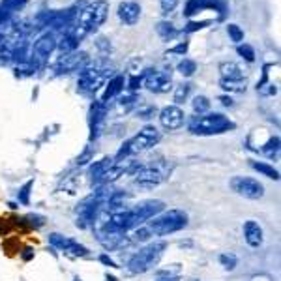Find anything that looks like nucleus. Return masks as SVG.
Here are the masks:
<instances>
[{"label":"nucleus","mask_w":281,"mask_h":281,"mask_svg":"<svg viewBox=\"0 0 281 281\" xmlns=\"http://www.w3.org/2000/svg\"><path fill=\"white\" fill-rule=\"evenodd\" d=\"M56 36L53 34V32H45V34H42L38 40H36V43H34V56L36 58H40V60H43V58H47V56L51 55L53 51L56 49Z\"/></svg>","instance_id":"nucleus-13"},{"label":"nucleus","mask_w":281,"mask_h":281,"mask_svg":"<svg viewBox=\"0 0 281 281\" xmlns=\"http://www.w3.org/2000/svg\"><path fill=\"white\" fill-rule=\"evenodd\" d=\"M23 4H25V0H4L2 8H4V12H14L17 8H21Z\"/></svg>","instance_id":"nucleus-32"},{"label":"nucleus","mask_w":281,"mask_h":281,"mask_svg":"<svg viewBox=\"0 0 281 281\" xmlns=\"http://www.w3.org/2000/svg\"><path fill=\"white\" fill-rule=\"evenodd\" d=\"M96 45H98V49H101L103 53H109V51H111V45H109V42H107V40H103V38H101V40H98V43H96Z\"/></svg>","instance_id":"nucleus-36"},{"label":"nucleus","mask_w":281,"mask_h":281,"mask_svg":"<svg viewBox=\"0 0 281 281\" xmlns=\"http://www.w3.org/2000/svg\"><path fill=\"white\" fill-rule=\"evenodd\" d=\"M184 120H186V114L178 105H167L159 112V124L169 131L180 129L184 126Z\"/></svg>","instance_id":"nucleus-11"},{"label":"nucleus","mask_w":281,"mask_h":281,"mask_svg":"<svg viewBox=\"0 0 281 281\" xmlns=\"http://www.w3.org/2000/svg\"><path fill=\"white\" fill-rule=\"evenodd\" d=\"M105 77H107V70L105 68H98V66H94V68H83L77 86H79V90L83 94H92V92H96L99 86L103 84Z\"/></svg>","instance_id":"nucleus-8"},{"label":"nucleus","mask_w":281,"mask_h":281,"mask_svg":"<svg viewBox=\"0 0 281 281\" xmlns=\"http://www.w3.org/2000/svg\"><path fill=\"white\" fill-rule=\"evenodd\" d=\"M99 261H101V263H103V265H107V266H111V268H116V263H114V261H112V259H109V257H107V255H101V257H99Z\"/></svg>","instance_id":"nucleus-38"},{"label":"nucleus","mask_w":281,"mask_h":281,"mask_svg":"<svg viewBox=\"0 0 281 281\" xmlns=\"http://www.w3.org/2000/svg\"><path fill=\"white\" fill-rule=\"evenodd\" d=\"M244 240L250 248H261L263 246V227L253 219H248L244 223Z\"/></svg>","instance_id":"nucleus-15"},{"label":"nucleus","mask_w":281,"mask_h":281,"mask_svg":"<svg viewBox=\"0 0 281 281\" xmlns=\"http://www.w3.org/2000/svg\"><path fill=\"white\" fill-rule=\"evenodd\" d=\"M251 167L255 169L257 172H261L263 176H266V178L280 180V172H278V169H274L272 165H268V163H263V161H251Z\"/></svg>","instance_id":"nucleus-18"},{"label":"nucleus","mask_w":281,"mask_h":281,"mask_svg":"<svg viewBox=\"0 0 281 281\" xmlns=\"http://www.w3.org/2000/svg\"><path fill=\"white\" fill-rule=\"evenodd\" d=\"M92 157V150L90 148H86L83 154L77 157V165H84V163H88V159Z\"/></svg>","instance_id":"nucleus-34"},{"label":"nucleus","mask_w":281,"mask_h":281,"mask_svg":"<svg viewBox=\"0 0 281 281\" xmlns=\"http://www.w3.org/2000/svg\"><path fill=\"white\" fill-rule=\"evenodd\" d=\"M178 2H180V0H159V4H161V12H163V14H171V12H174V8L178 6Z\"/></svg>","instance_id":"nucleus-31"},{"label":"nucleus","mask_w":281,"mask_h":281,"mask_svg":"<svg viewBox=\"0 0 281 281\" xmlns=\"http://www.w3.org/2000/svg\"><path fill=\"white\" fill-rule=\"evenodd\" d=\"M189 92H191V84L189 83L178 84V86L174 88V103H176V105L184 103V101L187 99V96H189Z\"/></svg>","instance_id":"nucleus-22"},{"label":"nucleus","mask_w":281,"mask_h":281,"mask_svg":"<svg viewBox=\"0 0 281 281\" xmlns=\"http://www.w3.org/2000/svg\"><path fill=\"white\" fill-rule=\"evenodd\" d=\"M156 30H157V34H159L163 40H169V38H172V36L176 34V30H174V27H172V23H165V21L157 23Z\"/></svg>","instance_id":"nucleus-25"},{"label":"nucleus","mask_w":281,"mask_h":281,"mask_svg":"<svg viewBox=\"0 0 281 281\" xmlns=\"http://www.w3.org/2000/svg\"><path fill=\"white\" fill-rule=\"evenodd\" d=\"M32 186H34V180H28L21 187V191H19V203H23V204H28L30 203V189H32Z\"/></svg>","instance_id":"nucleus-30"},{"label":"nucleus","mask_w":281,"mask_h":281,"mask_svg":"<svg viewBox=\"0 0 281 281\" xmlns=\"http://www.w3.org/2000/svg\"><path fill=\"white\" fill-rule=\"evenodd\" d=\"M231 189L234 193H238L240 197L251 199V201L263 199V195H265V186L255 178H250V176H234L231 180Z\"/></svg>","instance_id":"nucleus-7"},{"label":"nucleus","mask_w":281,"mask_h":281,"mask_svg":"<svg viewBox=\"0 0 281 281\" xmlns=\"http://www.w3.org/2000/svg\"><path fill=\"white\" fill-rule=\"evenodd\" d=\"M221 103H223L225 107H231V105H233V99L227 98V96H223V98H221Z\"/></svg>","instance_id":"nucleus-40"},{"label":"nucleus","mask_w":281,"mask_h":281,"mask_svg":"<svg viewBox=\"0 0 281 281\" xmlns=\"http://www.w3.org/2000/svg\"><path fill=\"white\" fill-rule=\"evenodd\" d=\"M246 79H221L219 86L227 92H244L246 90Z\"/></svg>","instance_id":"nucleus-19"},{"label":"nucleus","mask_w":281,"mask_h":281,"mask_svg":"<svg viewBox=\"0 0 281 281\" xmlns=\"http://www.w3.org/2000/svg\"><path fill=\"white\" fill-rule=\"evenodd\" d=\"M111 165H112V159H111V157H103L101 161L94 163V165L90 167V174H92V180L96 182L99 176H101V174H103V172H105L107 169L111 167Z\"/></svg>","instance_id":"nucleus-20"},{"label":"nucleus","mask_w":281,"mask_h":281,"mask_svg":"<svg viewBox=\"0 0 281 281\" xmlns=\"http://www.w3.org/2000/svg\"><path fill=\"white\" fill-rule=\"evenodd\" d=\"M159 139H161V135H159V131H157L154 126L142 127L133 139H129L124 142V146H122L120 152L116 154V159L122 161V159L127 157V156L139 154L142 150H148V148H152L154 144H157V140Z\"/></svg>","instance_id":"nucleus-6"},{"label":"nucleus","mask_w":281,"mask_h":281,"mask_svg":"<svg viewBox=\"0 0 281 281\" xmlns=\"http://www.w3.org/2000/svg\"><path fill=\"white\" fill-rule=\"evenodd\" d=\"M167 178V171L159 165H150V167L140 169L139 172L135 174V184L140 187H156Z\"/></svg>","instance_id":"nucleus-9"},{"label":"nucleus","mask_w":281,"mask_h":281,"mask_svg":"<svg viewBox=\"0 0 281 281\" xmlns=\"http://www.w3.org/2000/svg\"><path fill=\"white\" fill-rule=\"evenodd\" d=\"M165 210V203L159 201V199H146V201H140L135 206L126 208L127 212V231L131 229H137L142 223L150 221L152 218H156L159 212Z\"/></svg>","instance_id":"nucleus-5"},{"label":"nucleus","mask_w":281,"mask_h":281,"mask_svg":"<svg viewBox=\"0 0 281 281\" xmlns=\"http://www.w3.org/2000/svg\"><path fill=\"white\" fill-rule=\"evenodd\" d=\"M165 250H167V244L165 242H152V244L144 246L142 250H139V251L129 259L127 270L131 274H144V272L152 270L159 263V259L163 257V251Z\"/></svg>","instance_id":"nucleus-3"},{"label":"nucleus","mask_w":281,"mask_h":281,"mask_svg":"<svg viewBox=\"0 0 281 281\" xmlns=\"http://www.w3.org/2000/svg\"><path fill=\"white\" fill-rule=\"evenodd\" d=\"M178 71L182 73L184 77H191L197 71V64L195 60H189V58H184L182 62L178 64Z\"/></svg>","instance_id":"nucleus-24"},{"label":"nucleus","mask_w":281,"mask_h":281,"mask_svg":"<svg viewBox=\"0 0 281 281\" xmlns=\"http://www.w3.org/2000/svg\"><path fill=\"white\" fill-rule=\"evenodd\" d=\"M88 64V55L86 53H68L58 58L55 64L56 73H70V71H81Z\"/></svg>","instance_id":"nucleus-10"},{"label":"nucleus","mask_w":281,"mask_h":281,"mask_svg":"<svg viewBox=\"0 0 281 281\" xmlns=\"http://www.w3.org/2000/svg\"><path fill=\"white\" fill-rule=\"evenodd\" d=\"M238 55L242 56L246 62H253V60H255V51H253L251 45H248V43H240Z\"/></svg>","instance_id":"nucleus-28"},{"label":"nucleus","mask_w":281,"mask_h":281,"mask_svg":"<svg viewBox=\"0 0 281 281\" xmlns=\"http://www.w3.org/2000/svg\"><path fill=\"white\" fill-rule=\"evenodd\" d=\"M122 90H124V77H122V75H116V77H112L111 81H109V84H107V88H105V94H103V99H101V101H107V99L118 96Z\"/></svg>","instance_id":"nucleus-17"},{"label":"nucleus","mask_w":281,"mask_h":281,"mask_svg":"<svg viewBox=\"0 0 281 281\" xmlns=\"http://www.w3.org/2000/svg\"><path fill=\"white\" fill-rule=\"evenodd\" d=\"M227 34L231 36V40L234 43H242V40H244V32H242V28L238 25H229L227 27Z\"/></svg>","instance_id":"nucleus-29"},{"label":"nucleus","mask_w":281,"mask_h":281,"mask_svg":"<svg viewBox=\"0 0 281 281\" xmlns=\"http://www.w3.org/2000/svg\"><path fill=\"white\" fill-rule=\"evenodd\" d=\"M107 281H118V280H114L112 276H107Z\"/></svg>","instance_id":"nucleus-43"},{"label":"nucleus","mask_w":281,"mask_h":281,"mask_svg":"<svg viewBox=\"0 0 281 281\" xmlns=\"http://www.w3.org/2000/svg\"><path fill=\"white\" fill-rule=\"evenodd\" d=\"M219 263H221V266L225 270H234L236 265H238V259L233 253H223V255H219Z\"/></svg>","instance_id":"nucleus-26"},{"label":"nucleus","mask_w":281,"mask_h":281,"mask_svg":"<svg viewBox=\"0 0 281 281\" xmlns=\"http://www.w3.org/2000/svg\"><path fill=\"white\" fill-rule=\"evenodd\" d=\"M107 14H109V4L105 0H96L92 4H86L83 10L77 12L75 21L68 32L77 42H81L83 38H86L90 32H94L107 19Z\"/></svg>","instance_id":"nucleus-1"},{"label":"nucleus","mask_w":281,"mask_h":281,"mask_svg":"<svg viewBox=\"0 0 281 281\" xmlns=\"http://www.w3.org/2000/svg\"><path fill=\"white\" fill-rule=\"evenodd\" d=\"M49 242H51L55 248L62 250V251H66V250H68V246H70L71 238H68V236H62V234H58V233H53V234H49Z\"/></svg>","instance_id":"nucleus-23"},{"label":"nucleus","mask_w":281,"mask_h":281,"mask_svg":"<svg viewBox=\"0 0 281 281\" xmlns=\"http://www.w3.org/2000/svg\"><path fill=\"white\" fill-rule=\"evenodd\" d=\"M171 75L165 73V71H152V73H146L144 75V86L152 92H167L171 90Z\"/></svg>","instance_id":"nucleus-12"},{"label":"nucleus","mask_w":281,"mask_h":281,"mask_svg":"<svg viewBox=\"0 0 281 281\" xmlns=\"http://www.w3.org/2000/svg\"><path fill=\"white\" fill-rule=\"evenodd\" d=\"M27 219H32L30 223L36 225V227H42V225H43V218H40V216H28Z\"/></svg>","instance_id":"nucleus-39"},{"label":"nucleus","mask_w":281,"mask_h":281,"mask_svg":"<svg viewBox=\"0 0 281 281\" xmlns=\"http://www.w3.org/2000/svg\"><path fill=\"white\" fill-rule=\"evenodd\" d=\"M229 129H234V122H231L221 112H210V114H199L191 118L189 131L195 135H218Z\"/></svg>","instance_id":"nucleus-4"},{"label":"nucleus","mask_w":281,"mask_h":281,"mask_svg":"<svg viewBox=\"0 0 281 281\" xmlns=\"http://www.w3.org/2000/svg\"><path fill=\"white\" fill-rule=\"evenodd\" d=\"M191 105H193V111L197 114H206V112L210 111V99L206 98V96H195L193 101H191Z\"/></svg>","instance_id":"nucleus-21"},{"label":"nucleus","mask_w":281,"mask_h":281,"mask_svg":"<svg viewBox=\"0 0 281 281\" xmlns=\"http://www.w3.org/2000/svg\"><path fill=\"white\" fill-rule=\"evenodd\" d=\"M219 71L223 75L221 79H244V70L236 62H223L219 66Z\"/></svg>","instance_id":"nucleus-16"},{"label":"nucleus","mask_w":281,"mask_h":281,"mask_svg":"<svg viewBox=\"0 0 281 281\" xmlns=\"http://www.w3.org/2000/svg\"><path fill=\"white\" fill-rule=\"evenodd\" d=\"M154 114H156V107H152V105H150V107H144V109H139V111H137V116H139V118H142V120H148V118H152Z\"/></svg>","instance_id":"nucleus-33"},{"label":"nucleus","mask_w":281,"mask_h":281,"mask_svg":"<svg viewBox=\"0 0 281 281\" xmlns=\"http://www.w3.org/2000/svg\"><path fill=\"white\" fill-rule=\"evenodd\" d=\"M140 81H142V77H137V75H135V77H131V79H129V90H135V88H139V84H140Z\"/></svg>","instance_id":"nucleus-37"},{"label":"nucleus","mask_w":281,"mask_h":281,"mask_svg":"<svg viewBox=\"0 0 281 281\" xmlns=\"http://www.w3.org/2000/svg\"><path fill=\"white\" fill-rule=\"evenodd\" d=\"M157 281H180L176 276H167V278H159Z\"/></svg>","instance_id":"nucleus-42"},{"label":"nucleus","mask_w":281,"mask_h":281,"mask_svg":"<svg viewBox=\"0 0 281 281\" xmlns=\"http://www.w3.org/2000/svg\"><path fill=\"white\" fill-rule=\"evenodd\" d=\"M186 225H187V214L178 208H172L167 212H159L156 218L148 221L146 227L150 229L154 236H167V234L182 231Z\"/></svg>","instance_id":"nucleus-2"},{"label":"nucleus","mask_w":281,"mask_h":281,"mask_svg":"<svg viewBox=\"0 0 281 281\" xmlns=\"http://www.w3.org/2000/svg\"><path fill=\"white\" fill-rule=\"evenodd\" d=\"M139 17H140V6L137 2H133V0L120 2V6H118V19L124 25H127V27L135 25L139 21Z\"/></svg>","instance_id":"nucleus-14"},{"label":"nucleus","mask_w":281,"mask_h":281,"mask_svg":"<svg viewBox=\"0 0 281 281\" xmlns=\"http://www.w3.org/2000/svg\"><path fill=\"white\" fill-rule=\"evenodd\" d=\"M32 255H34L32 250H25V253H23V259H25V261H30V259H32Z\"/></svg>","instance_id":"nucleus-41"},{"label":"nucleus","mask_w":281,"mask_h":281,"mask_svg":"<svg viewBox=\"0 0 281 281\" xmlns=\"http://www.w3.org/2000/svg\"><path fill=\"white\" fill-rule=\"evenodd\" d=\"M186 51H187V43H180V45H176L174 49H171L169 55H184Z\"/></svg>","instance_id":"nucleus-35"},{"label":"nucleus","mask_w":281,"mask_h":281,"mask_svg":"<svg viewBox=\"0 0 281 281\" xmlns=\"http://www.w3.org/2000/svg\"><path fill=\"white\" fill-rule=\"evenodd\" d=\"M152 236H154V234L150 233V229H148V227H142V225L137 227L135 233H133V240H135V242H146V240H150Z\"/></svg>","instance_id":"nucleus-27"}]
</instances>
